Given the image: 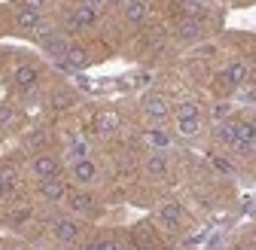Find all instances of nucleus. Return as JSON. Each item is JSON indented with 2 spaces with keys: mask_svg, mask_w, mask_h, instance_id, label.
I'll return each instance as SVG.
<instances>
[{
  "mask_svg": "<svg viewBox=\"0 0 256 250\" xmlns=\"http://www.w3.org/2000/svg\"><path fill=\"white\" fill-rule=\"evenodd\" d=\"M92 24H98V10L88 6V4L74 6V12L68 16V28L70 30H82V28H92Z\"/></svg>",
  "mask_w": 256,
  "mask_h": 250,
  "instance_id": "nucleus-1",
  "label": "nucleus"
},
{
  "mask_svg": "<svg viewBox=\"0 0 256 250\" xmlns=\"http://www.w3.org/2000/svg\"><path fill=\"white\" fill-rule=\"evenodd\" d=\"M144 113H146L150 119H156V122H162V119H168L171 104H168V98H162V95H150V98H144Z\"/></svg>",
  "mask_w": 256,
  "mask_h": 250,
  "instance_id": "nucleus-2",
  "label": "nucleus"
},
{
  "mask_svg": "<svg viewBox=\"0 0 256 250\" xmlns=\"http://www.w3.org/2000/svg\"><path fill=\"white\" fill-rule=\"evenodd\" d=\"M40 196L46 202H61L64 196H68V183H64L61 177H49V180H40Z\"/></svg>",
  "mask_w": 256,
  "mask_h": 250,
  "instance_id": "nucleus-3",
  "label": "nucleus"
},
{
  "mask_svg": "<svg viewBox=\"0 0 256 250\" xmlns=\"http://www.w3.org/2000/svg\"><path fill=\"white\" fill-rule=\"evenodd\" d=\"M183 220V208L174 204V202H165L162 208H158V223H162L165 229H177Z\"/></svg>",
  "mask_w": 256,
  "mask_h": 250,
  "instance_id": "nucleus-4",
  "label": "nucleus"
},
{
  "mask_svg": "<svg viewBox=\"0 0 256 250\" xmlns=\"http://www.w3.org/2000/svg\"><path fill=\"white\" fill-rule=\"evenodd\" d=\"M247 76H250L247 64H244V61H235V64H229V68H226V74L220 76V86H244V82H247Z\"/></svg>",
  "mask_w": 256,
  "mask_h": 250,
  "instance_id": "nucleus-5",
  "label": "nucleus"
},
{
  "mask_svg": "<svg viewBox=\"0 0 256 250\" xmlns=\"http://www.w3.org/2000/svg\"><path fill=\"white\" fill-rule=\"evenodd\" d=\"M34 174L40 177V180H49V177H58V171H61V165H58V159L55 156H37L34 159Z\"/></svg>",
  "mask_w": 256,
  "mask_h": 250,
  "instance_id": "nucleus-6",
  "label": "nucleus"
},
{
  "mask_svg": "<svg viewBox=\"0 0 256 250\" xmlns=\"http://www.w3.org/2000/svg\"><path fill=\"white\" fill-rule=\"evenodd\" d=\"M52 232H55V238H58L61 244H74V241L80 238V226H76L74 220H55Z\"/></svg>",
  "mask_w": 256,
  "mask_h": 250,
  "instance_id": "nucleus-7",
  "label": "nucleus"
},
{
  "mask_svg": "<svg viewBox=\"0 0 256 250\" xmlns=\"http://www.w3.org/2000/svg\"><path fill=\"white\" fill-rule=\"evenodd\" d=\"M132 241H134L138 250H156V232H152V226L150 223H140L132 232Z\"/></svg>",
  "mask_w": 256,
  "mask_h": 250,
  "instance_id": "nucleus-8",
  "label": "nucleus"
},
{
  "mask_svg": "<svg viewBox=\"0 0 256 250\" xmlns=\"http://www.w3.org/2000/svg\"><path fill=\"white\" fill-rule=\"evenodd\" d=\"M43 49H46L52 58H61V61H64V55H68L70 43L64 40L61 34H43Z\"/></svg>",
  "mask_w": 256,
  "mask_h": 250,
  "instance_id": "nucleus-9",
  "label": "nucleus"
},
{
  "mask_svg": "<svg viewBox=\"0 0 256 250\" xmlns=\"http://www.w3.org/2000/svg\"><path fill=\"white\" fill-rule=\"evenodd\" d=\"M16 24L22 28V30H40V24H43V12H37V10H18L16 12Z\"/></svg>",
  "mask_w": 256,
  "mask_h": 250,
  "instance_id": "nucleus-10",
  "label": "nucleus"
},
{
  "mask_svg": "<svg viewBox=\"0 0 256 250\" xmlns=\"http://www.w3.org/2000/svg\"><path fill=\"white\" fill-rule=\"evenodd\" d=\"M61 64L68 68V70H82V68H88V52H86V49H80V46H70Z\"/></svg>",
  "mask_w": 256,
  "mask_h": 250,
  "instance_id": "nucleus-11",
  "label": "nucleus"
},
{
  "mask_svg": "<svg viewBox=\"0 0 256 250\" xmlns=\"http://www.w3.org/2000/svg\"><path fill=\"white\" fill-rule=\"evenodd\" d=\"M116 128H119V113L104 110V113L94 116V132H98V134H113Z\"/></svg>",
  "mask_w": 256,
  "mask_h": 250,
  "instance_id": "nucleus-12",
  "label": "nucleus"
},
{
  "mask_svg": "<svg viewBox=\"0 0 256 250\" xmlns=\"http://www.w3.org/2000/svg\"><path fill=\"white\" fill-rule=\"evenodd\" d=\"M146 16H150L146 0H128V4H125V18L132 22V24H144Z\"/></svg>",
  "mask_w": 256,
  "mask_h": 250,
  "instance_id": "nucleus-13",
  "label": "nucleus"
},
{
  "mask_svg": "<svg viewBox=\"0 0 256 250\" xmlns=\"http://www.w3.org/2000/svg\"><path fill=\"white\" fill-rule=\"evenodd\" d=\"M94 177H98V168H94V162L92 159H82V162H74V180L76 183H82V186H88Z\"/></svg>",
  "mask_w": 256,
  "mask_h": 250,
  "instance_id": "nucleus-14",
  "label": "nucleus"
},
{
  "mask_svg": "<svg viewBox=\"0 0 256 250\" xmlns=\"http://www.w3.org/2000/svg\"><path fill=\"white\" fill-rule=\"evenodd\" d=\"M40 80V74H37V68H30V64H22V68H16V74H12V82L18 86V88H30Z\"/></svg>",
  "mask_w": 256,
  "mask_h": 250,
  "instance_id": "nucleus-15",
  "label": "nucleus"
},
{
  "mask_svg": "<svg viewBox=\"0 0 256 250\" xmlns=\"http://www.w3.org/2000/svg\"><path fill=\"white\" fill-rule=\"evenodd\" d=\"M177 34H180V40H198L202 37V24L192 16H186V18L177 22Z\"/></svg>",
  "mask_w": 256,
  "mask_h": 250,
  "instance_id": "nucleus-16",
  "label": "nucleus"
},
{
  "mask_svg": "<svg viewBox=\"0 0 256 250\" xmlns=\"http://www.w3.org/2000/svg\"><path fill=\"white\" fill-rule=\"evenodd\" d=\"M70 210L74 214H94V198L88 192H74L70 196Z\"/></svg>",
  "mask_w": 256,
  "mask_h": 250,
  "instance_id": "nucleus-17",
  "label": "nucleus"
},
{
  "mask_svg": "<svg viewBox=\"0 0 256 250\" xmlns=\"http://www.w3.org/2000/svg\"><path fill=\"white\" fill-rule=\"evenodd\" d=\"M216 138H220L222 144L235 146V140H238V122H235V119H229V122H220V125H216Z\"/></svg>",
  "mask_w": 256,
  "mask_h": 250,
  "instance_id": "nucleus-18",
  "label": "nucleus"
},
{
  "mask_svg": "<svg viewBox=\"0 0 256 250\" xmlns=\"http://www.w3.org/2000/svg\"><path fill=\"white\" fill-rule=\"evenodd\" d=\"M146 171L152 174V177H165L168 174V159L162 152H152L150 159H146Z\"/></svg>",
  "mask_w": 256,
  "mask_h": 250,
  "instance_id": "nucleus-19",
  "label": "nucleus"
},
{
  "mask_svg": "<svg viewBox=\"0 0 256 250\" xmlns=\"http://www.w3.org/2000/svg\"><path fill=\"white\" fill-rule=\"evenodd\" d=\"M144 140H146L150 146H156V150H168V146H171V134H168V132H162V128L146 132V134H144Z\"/></svg>",
  "mask_w": 256,
  "mask_h": 250,
  "instance_id": "nucleus-20",
  "label": "nucleus"
},
{
  "mask_svg": "<svg viewBox=\"0 0 256 250\" xmlns=\"http://www.w3.org/2000/svg\"><path fill=\"white\" fill-rule=\"evenodd\" d=\"M68 159H74V162L88 159V144H86V140H74V144H70V150H68Z\"/></svg>",
  "mask_w": 256,
  "mask_h": 250,
  "instance_id": "nucleus-21",
  "label": "nucleus"
},
{
  "mask_svg": "<svg viewBox=\"0 0 256 250\" xmlns=\"http://www.w3.org/2000/svg\"><path fill=\"white\" fill-rule=\"evenodd\" d=\"M70 104H74V95H70V92H64V88H58L55 95H52V107H55V110H68Z\"/></svg>",
  "mask_w": 256,
  "mask_h": 250,
  "instance_id": "nucleus-22",
  "label": "nucleus"
},
{
  "mask_svg": "<svg viewBox=\"0 0 256 250\" xmlns=\"http://www.w3.org/2000/svg\"><path fill=\"white\" fill-rule=\"evenodd\" d=\"M0 183H4L6 192H12L16 186H18V174H16L12 168H0Z\"/></svg>",
  "mask_w": 256,
  "mask_h": 250,
  "instance_id": "nucleus-23",
  "label": "nucleus"
},
{
  "mask_svg": "<svg viewBox=\"0 0 256 250\" xmlns=\"http://www.w3.org/2000/svg\"><path fill=\"white\" fill-rule=\"evenodd\" d=\"M177 128L183 138H196L198 134V119H177Z\"/></svg>",
  "mask_w": 256,
  "mask_h": 250,
  "instance_id": "nucleus-24",
  "label": "nucleus"
},
{
  "mask_svg": "<svg viewBox=\"0 0 256 250\" xmlns=\"http://www.w3.org/2000/svg\"><path fill=\"white\" fill-rule=\"evenodd\" d=\"M177 119H198V104H180Z\"/></svg>",
  "mask_w": 256,
  "mask_h": 250,
  "instance_id": "nucleus-25",
  "label": "nucleus"
},
{
  "mask_svg": "<svg viewBox=\"0 0 256 250\" xmlns=\"http://www.w3.org/2000/svg\"><path fill=\"white\" fill-rule=\"evenodd\" d=\"M28 220H30V208H18V210L10 214V223H12V226H22V223H28Z\"/></svg>",
  "mask_w": 256,
  "mask_h": 250,
  "instance_id": "nucleus-26",
  "label": "nucleus"
},
{
  "mask_svg": "<svg viewBox=\"0 0 256 250\" xmlns=\"http://www.w3.org/2000/svg\"><path fill=\"white\" fill-rule=\"evenodd\" d=\"M226 116H229V104L214 107V122H226Z\"/></svg>",
  "mask_w": 256,
  "mask_h": 250,
  "instance_id": "nucleus-27",
  "label": "nucleus"
},
{
  "mask_svg": "<svg viewBox=\"0 0 256 250\" xmlns=\"http://www.w3.org/2000/svg\"><path fill=\"white\" fill-rule=\"evenodd\" d=\"M22 6H24V10H37V12H40V10L46 6V0H22Z\"/></svg>",
  "mask_w": 256,
  "mask_h": 250,
  "instance_id": "nucleus-28",
  "label": "nucleus"
},
{
  "mask_svg": "<svg viewBox=\"0 0 256 250\" xmlns=\"http://www.w3.org/2000/svg\"><path fill=\"white\" fill-rule=\"evenodd\" d=\"M101 250H122V244H119L116 238H104V241H101Z\"/></svg>",
  "mask_w": 256,
  "mask_h": 250,
  "instance_id": "nucleus-29",
  "label": "nucleus"
},
{
  "mask_svg": "<svg viewBox=\"0 0 256 250\" xmlns=\"http://www.w3.org/2000/svg\"><path fill=\"white\" fill-rule=\"evenodd\" d=\"M214 168H216V171H222V174H232V165H229L226 159H214Z\"/></svg>",
  "mask_w": 256,
  "mask_h": 250,
  "instance_id": "nucleus-30",
  "label": "nucleus"
},
{
  "mask_svg": "<svg viewBox=\"0 0 256 250\" xmlns=\"http://www.w3.org/2000/svg\"><path fill=\"white\" fill-rule=\"evenodd\" d=\"M12 122V110L10 107H0V125H10Z\"/></svg>",
  "mask_w": 256,
  "mask_h": 250,
  "instance_id": "nucleus-31",
  "label": "nucleus"
},
{
  "mask_svg": "<svg viewBox=\"0 0 256 250\" xmlns=\"http://www.w3.org/2000/svg\"><path fill=\"white\" fill-rule=\"evenodd\" d=\"M30 144H34V146H43V144H46V134H43V132H37L34 138H30Z\"/></svg>",
  "mask_w": 256,
  "mask_h": 250,
  "instance_id": "nucleus-32",
  "label": "nucleus"
},
{
  "mask_svg": "<svg viewBox=\"0 0 256 250\" xmlns=\"http://www.w3.org/2000/svg\"><path fill=\"white\" fill-rule=\"evenodd\" d=\"M82 4H88V6H94V10H101L104 4H110V0H82Z\"/></svg>",
  "mask_w": 256,
  "mask_h": 250,
  "instance_id": "nucleus-33",
  "label": "nucleus"
},
{
  "mask_svg": "<svg viewBox=\"0 0 256 250\" xmlns=\"http://www.w3.org/2000/svg\"><path fill=\"white\" fill-rule=\"evenodd\" d=\"M82 250H101V241H88V244H86Z\"/></svg>",
  "mask_w": 256,
  "mask_h": 250,
  "instance_id": "nucleus-34",
  "label": "nucleus"
},
{
  "mask_svg": "<svg viewBox=\"0 0 256 250\" xmlns=\"http://www.w3.org/2000/svg\"><path fill=\"white\" fill-rule=\"evenodd\" d=\"M4 192H6V190H4V183H0V196H4Z\"/></svg>",
  "mask_w": 256,
  "mask_h": 250,
  "instance_id": "nucleus-35",
  "label": "nucleus"
}]
</instances>
